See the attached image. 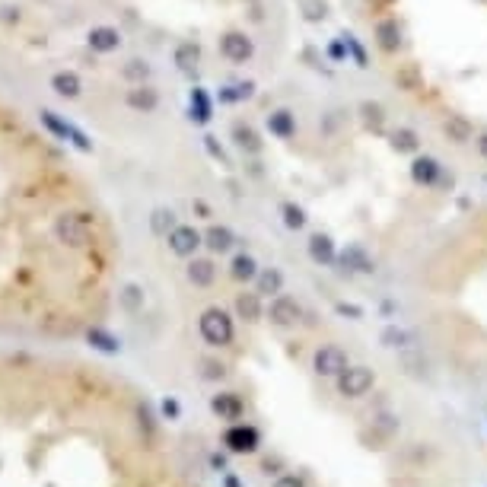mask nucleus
Masks as SVG:
<instances>
[{"label": "nucleus", "instance_id": "1", "mask_svg": "<svg viewBox=\"0 0 487 487\" xmlns=\"http://www.w3.org/2000/svg\"><path fill=\"white\" fill-rule=\"evenodd\" d=\"M55 236L67 248H86L93 239V227L86 220V213H61L55 220Z\"/></svg>", "mask_w": 487, "mask_h": 487}, {"label": "nucleus", "instance_id": "2", "mask_svg": "<svg viewBox=\"0 0 487 487\" xmlns=\"http://www.w3.org/2000/svg\"><path fill=\"white\" fill-rule=\"evenodd\" d=\"M198 328H201V338L207 344H213V347H223V344L233 341V319L223 309H207L204 316H201Z\"/></svg>", "mask_w": 487, "mask_h": 487}, {"label": "nucleus", "instance_id": "3", "mask_svg": "<svg viewBox=\"0 0 487 487\" xmlns=\"http://www.w3.org/2000/svg\"><path fill=\"white\" fill-rule=\"evenodd\" d=\"M39 118H41V124H45V128H48L58 140H67V144H74L80 153H90V150H93L90 138H86V134H83L80 128H74L70 121H64V118L58 115V112L41 109V112H39Z\"/></svg>", "mask_w": 487, "mask_h": 487}, {"label": "nucleus", "instance_id": "4", "mask_svg": "<svg viewBox=\"0 0 487 487\" xmlns=\"http://www.w3.org/2000/svg\"><path fill=\"white\" fill-rule=\"evenodd\" d=\"M373 389V373L366 366H347V370L338 376V392L347 398H360Z\"/></svg>", "mask_w": 487, "mask_h": 487}, {"label": "nucleus", "instance_id": "5", "mask_svg": "<svg viewBox=\"0 0 487 487\" xmlns=\"http://www.w3.org/2000/svg\"><path fill=\"white\" fill-rule=\"evenodd\" d=\"M258 430L246 424H233L227 433H223V443H227L233 453H255L258 449Z\"/></svg>", "mask_w": 487, "mask_h": 487}, {"label": "nucleus", "instance_id": "6", "mask_svg": "<svg viewBox=\"0 0 487 487\" xmlns=\"http://www.w3.org/2000/svg\"><path fill=\"white\" fill-rule=\"evenodd\" d=\"M316 370L322 376H341L347 370V354L341 347H335V344H328V347H322L316 354Z\"/></svg>", "mask_w": 487, "mask_h": 487}, {"label": "nucleus", "instance_id": "7", "mask_svg": "<svg viewBox=\"0 0 487 487\" xmlns=\"http://www.w3.org/2000/svg\"><path fill=\"white\" fill-rule=\"evenodd\" d=\"M211 408L213 414H220V420H239L242 418V398L236 392H220V395L211 398Z\"/></svg>", "mask_w": 487, "mask_h": 487}, {"label": "nucleus", "instance_id": "8", "mask_svg": "<svg viewBox=\"0 0 487 487\" xmlns=\"http://www.w3.org/2000/svg\"><path fill=\"white\" fill-rule=\"evenodd\" d=\"M198 246H201V233L194 227H175L169 233V248L175 255H194Z\"/></svg>", "mask_w": 487, "mask_h": 487}, {"label": "nucleus", "instance_id": "9", "mask_svg": "<svg viewBox=\"0 0 487 487\" xmlns=\"http://www.w3.org/2000/svg\"><path fill=\"white\" fill-rule=\"evenodd\" d=\"M90 48L93 51H99V55H109V51H115L118 45H121V35H118V29H112V26H96V29H90Z\"/></svg>", "mask_w": 487, "mask_h": 487}, {"label": "nucleus", "instance_id": "10", "mask_svg": "<svg viewBox=\"0 0 487 487\" xmlns=\"http://www.w3.org/2000/svg\"><path fill=\"white\" fill-rule=\"evenodd\" d=\"M220 51L229 58V61H246L248 55H252V41L246 39V35H239V32H229V35H223V41H220Z\"/></svg>", "mask_w": 487, "mask_h": 487}, {"label": "nucleus", "instance_id": "11", "mask_svg": "<svg viewBox=\"0 0 487 487\" xmlns=\"http://www.w3.org/2000/svg\"><path fill=\"white\" fill-rule=\"evenodd\" d=\"M51 90H55L61 99H76L83 90V83L74 70H58V74L51 76Z\"/></svg>", "mask_w": 487, "mask_h": 487}, {"label": "nucleus", "instance_id": "12", "mask_svg": "<svg viewBox=\"0 0 487 487\" xmlns=\"http://www.w3.org/2000/svg\"><path fill=\"white\" fill-rule=\"evenodd\" d=\"M300 319V302L290 300V296H277L271 302V322L274 325H293Z\"/></svg>", "mask_w": 487, "mask_h": 487}, {"label": "nucleus", "instance_id": "13", "mask_svg": "<svg viewBox=\"0 0 487 487\" xmlns=\"http://www.w3.org/2000/svg\"><path fill=\"white\" fill-rule=\"evenodd\" d=\"M128 105L131 109H138V112H153L159 105V96L153 86H144V83H138L134 90L128 93Z\"/></svg>", "mask_w": 487, "mask_h": 487}, {"label": "nucleus", "instance_id": "14", "mask_svg": "<svg viewBox=\"0 0 487 487\" xmlns=\"http://www.w3.org/2000/svg\"><path fill=\"white\" fill-rule=\"evenodd\" d=\"M213 277H217V268H213V261L194 258L192 265H188V281H192L194 287H211Z\"/></svg>", "mask_w": 487, "mask_h": 487}, {"label": "nucleus", "instance_id": "15", "mask_svg": "<svg viewBox=\"0 0 487 487\" xmlns=\"http://www.w3.org/2000/svg\"><path fill=\"white\" fill-rule=\"evenodd\" d=\"M86 341H90L96 350H102V354H118V350H121V341H118L115 335H109L105 328H90L86 331Z\"/></svg>", "mask_w": 487, "mask_h": 487}, {"label": "nucleus", "instance_id": "16", "mask_svg": "<svg viewBox=\"0 0 487 487\" xmlns=\"http://www.w3.org/2000/svg\"><path fill=\"white\" fill-rule=\"evenodd\" d=\"M236 312H239L246 322H258V319H261V300H258V293H242L239 300H236Z\"/></svg>", "mask_w": 487, "mask_h": 487}, {"label": "nucleus", "instance_id": "17", "mask_svg": "<svg viewBox=\"0 0 487 487\" xmlns=\"http://www.w3.org/2000/svg\"><path fill=\"white\" fill-rule=\"evenodd\" d=\"M198 58H201V51H198V45H192V41H185V45L175 48V64H179V70H185V74H192V70L198 67Z\"/></svg>", "mask_w": 487, "mask_h": 487}, {"label": "nucleus", "instance_id": "18", "mask_svg": "<svg viewBox=\"0 0 487 487\" xmlns=\"http://www.w3.org/2000/svg\"><path fill=\"white\" fill-rule=\"evenodd\" d=\"M204 239H207V246H211L213 252H227V248L233 246V233H229V229H223V227H211Z\"/></svg>", "mask_w": 487, "mask_h": 487}, {"label": "nucleus", "instance_id": "19", "mask_svg": "<svg viewBox=\"0 0 487 487\" xmlns=\"http://www.w3.org/2000/svg\"><path fill=\"white\" fill-rule=\"evenodd\" d=\"M255 274H258V268H255L252 255H236L233 258V277L236 281H252Z\"/></svg>", "mask_w": 487, "mask_h": 487}, {"label": "nucleus", "instance_id": "20", "mask_svg": "<svg viewBox=\"0 0 487 487\" xmlns=\"http://www.w3.org/2000/svg\"><path fill=\"white\" fill-rule=\"evenodd\" d=\"M121 306L128 309V312H138V309L144 306V290H140L138 283H128V287L121 290Z\"/></svg>", "mask_w": 487, "mask_h": 487}, {"label": "nucleus", "instance_id": "21", "mask_svg": "<svg viewBox=\"0 0 487 487\" xmlns=\"http://www.w3.org/2000/svg\"><path fill=\"white\" fill-rule=\"evenodd\" d=\"M281 274L277 271H265V274L258 277V293H281Z\"/></svg>", "mask_w": 487, "mask_h": 487}, {"label": "nucleus", "instance_id": "22", "mask_svg": "<svg viewBox=\"0 0 487 487\" xmlns=\"http://www.w3.org/2000/svg\"><path fill=\"white\" fill-rule=\"evenodd\" d=\"M172 217H175L172 211H156V213H153V229L163 233V236H169L172 229H175V220H172Z\"/></svg>", "mask_w": 487, "mask_h": 487}, {"label": "nucleus", "instance_id": "23", "mask_svg": "<svg viewBox=\"0 0 487 487\" xmlns=\"http://www.w3.org/2000/svg\"><path fill=\"white\" fill-rule=\"evenodd\" d=\"M124 76L134 83H144L147 76H150V67H147V61H138V58H134V61H128V67H124Z\"/></svg>", "mask_w": 487, "mask_h": 487}, {"label": "nucleus", "instance_id": "24", "mask_svg": "<svg viewBox=\"0 0 487 487\" xmlns=\"http://www.w3.org/2000/svg\"><path fill=\"white\" fill-rule=\"evenodd\" d=\"M227 373V366L223 363H213V360H204V379H220Z\"/></svg>", "mask_w": 487, "mask_h": 487}, {"label": "nucleus", "instance_id": "25", "mask_svg": "<svg viewBox=\"0 0 487 487\" xmlns=\"http://www.w3.org/2000/svg\"><path fill=\"white\" fill-rule=\"evenodd\" d=\"M271 487H306V484H302V478H296V474H281Z\"/></svg>", "mask_w": 487, "mask_h": 487}, {"label": "nucleus", "instance_id": "26", "mask_svg": "<svg viewBox=\"0 0 487 487\" xmlns=\"http://www.w3.org/2000/svg\"><path fill=\"white\" fill-rule=\"evenodd\" d=\"M163 414H166V418H169V420H175V418H179V414H182L179 401H175V398H166V401H163Z\"/></svg>", "mask_w": 487, "mask_h": 487}, {"label": "nucleus", "instance_id": "27", "mask_svg": "<svg viewBox=\"0 0 487 487\" xmlns=\"http://www.w3.org/2000/svg\"><path fill=\"white\" fill-rule=\"evenodd\" d=\"M0 20H4V22H20V10H16V7H4V10H0Z\"/></svg>", "mask_w": 487, "mask_h": 487}, {"label": "nucleus", "instance_id": "28", "mask_svg": "<svg viewBox=\"0 0 487 487\" xmlns=\"http://www.w3.org/2000/svg\"><path fill=\"white\" fill-rule=\"evenodd\" d=\"M211 465H213V468H220V472H223V468H227V459H223V455H213V459H211Z\"/></svg>", "mask_w": 487, "mask_h": 487}, {"label": "nucleus", "instance_id": "29", "mask_svg": "<svg viewBox=\"0 0 487 487\" xmlns=\"http://www.w3.org/2000/svg\"><path fill=\"white\" fill-rule=\"evenodd\" d=\"M223 484H227V487H242V484H239V478H236V474H227V478H223Z\"/></svg>", "mask_w": 487, "mask_h": 487}]
</instances>
